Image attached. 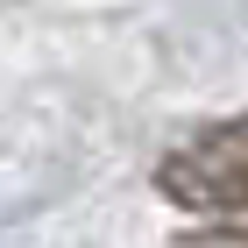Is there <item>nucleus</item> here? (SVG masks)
<instances>
[{
    "mask_svg": "<svg viewBox=\"0 0 248 248\" xmlns=\"http://www.w3.org/2000/svg\"><path fill=\"white\" fill-rule=\"evenodd\" d=\"M156 191L185 213H248V114L177 142L156 163Z\"/></svg>",
    "mask_w": 248,
    "mask_h": 248,
    "instance_id": "1",
    "label": "nucleus"
},
{
    "mask_svg": "<svg viewBox=\"0 0 248 248\" xmlns=\"http://www.w3.org/2000/svg\"><path fill=\"white\" fill-rule=\"evenodd\" d=\"M170 248H248V227H206V234H177Z\"/></svg>",
    "mask_w": 248,
    "mask_h": 248,
    "instance_id": "2",
    "label": "nucleus"
}]
</instances>
